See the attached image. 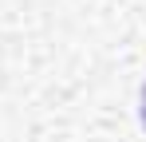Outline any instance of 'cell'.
Instances as JSON below:
<instances>
[{
    "instance_id": "1",
    "label": "cell",
    "mask_w": 146,
    "mask_h": 142,
    "mask_svg": "<svg viewBox=\"0 0 146 142\" xmlns=\"http://www.w3.org/2000/svg\"><path fill=\"white\" fill-rule=\"evenodd\" d=\"M138 122H142V130H146V83H142V95H138Z\"/></svg>"
}]
</instances>
